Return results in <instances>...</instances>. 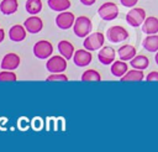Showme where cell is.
I'll return each instance as SVG.
<instances>
[{
  "mask_svg": "<svg viewBox=\"0 0 158 152\" xmlns=\"http://www.w3.org/2000/svg\"><path fill=\"white\" fill-rule=\"evenodd\" d=\"M91 30H93V22L88 16L81 15L75 19L73 25V31L77 37L85 38L89 33H91Z\"/></svg>",
  "mask_w": 158,
  "mask_h": 152,
  "instance_id": "6da1fadb",
  "label": "cell"
},
{
  "mask_svg": "<svg viewBox=\"0 0 158 152\" xmlns=\"http://www.w3.org/2000/svg\"><path fill=\"white\" fill-rule=\"evenodd\" d=\"M104 42H105V36L102 32H93V33H89L84 41H83V46L85 49L88 51H98L100 49L102 46H104Z\"/></svg>",
  "mask_w": 158,
  "mask_h": 152,
  "instance_id": "7a4b0ae2",
  "label": "cell"
},
{
  "mask_svg": "<svg viewBox=\"0 0 158 152\" xmlns=\"http://www.w3.org/2000/svg\"><path fill=\"white\" fill-rule=\"evenodd\" d=\"M53 53V44L47 40L37 41L33 46V54L38 59H48Z\"/></svg>",
  "mask_w": 158,
  "mask_h": 152,
  "instance_id": "3957f363",
  "label": "cell"
},
{
  "mask_svg": "<svg viewBox=\"0 0 158 152\" xmlns=\"http://www.w3.org/2000/svg\"><path fill=\"white\" fill-rule=\"evenodd\" d=\"M98 14L104 21H112L118 16V6L112 1L104 2L98 9Z\"/></svg>",
  "mask_w": 158,
  "mask_h": 152,
  "instance_id": "277c9868",
  "label": "cell"
},
{
  "mask_svg": "<svg viewBox=\"0 0 158 152\" xmlns=\"http://www.w3.org/2000/svg\"><path fill=\"white\" fill-rule=\"evenodd\" d=\"M146 20V11L142 7H132L126 14V22L132 27L141 26Z\"/></svg>",
  "mask_w": 158,
  "mask_h": 152,
  "instance_id": "5b68a950",
  "label": "cell"
},
{
  "mask_svg": "<svg viewBox=\"0 0 158 152\" xmlns=\"http://www.w3.org/2000/svg\"><path fill=\"white\" fill-rule=\"evenodd\" d=\"M106 37L110 42L112 43H118V42H123L128 38V31L120 26V25H116V26H111L109 27V30L106 31Z\"/></svg>",
  "mask_w": 158,
  "mask_h": 152,
  "instance_id": "8992f818",
  "label": "cell"
},
{
  "mask_svg": "<svg viewBox=\"0 0 158 152\" xmlns=\"http://www.w3.org/2000/svg\"><path fill=\"white\" fill-rule=\"evenodd\" d=\"M46 68L49 73H63L67 69V59L62 56H52L46 63Z\"/></svg>",
  "mask_w": 158,
  "mask_h": 152,
  "instance_id": "52a82bcc",
  "label": "cell"
},
{
  "mask_svg": "<svg viewBox=\"0 0 158 152\" xmlns=\"http://www.w3.org/2000/svg\"><path fill=\"white\" fill-rule=\"evenodd\" d=\"M75 16L73 12L70 11H60L57 16H56V25L57 27H59L60 30H69L70 27H73L74 21H75Z\"/></svg>",
  "mask_w": 158,
  "mask_h": 152,
  "instance_id": "ba28073f",
  "label": "cell"
},
{
  "mask_svg": "<svg viewBox=\"0 0 158 152\" xmlns=\"http://www.w3.org/2000/svg\"><path fill=\"white\" fill-rule=\"evenodd\" d=\"M21 63V58L17 53H14V52H10V53H6L2 59H1V63H0V68L1 69H6V70H15L19 68Z\"/></svg>",
  "mask_w": 158,
  "mask_h": 152,
  "instance_id": "9c48e42d",
  "label": "cell"
},
{
  "mask_svg": "<svg viewBox=\"0 0 158 152\" xmlns=\"http://www.w3.org/2000/svg\"><path fill=\"white\" fill-rule=\"evenodd\" d=\"M93 61V54H91V51H88V49H78L74 52V56H73V62L77 67H86L91 63Z\"/></svg>",
  "mask_w": 158,
  "mask_h": 152,
  "instance_id": "30bf717a",
  "label": "cell"
},
{
  "mask_svg": "<svg viewBox=\"0 0 158 152\" xmlns=\"http://www.w3.org/2000/svg\"><path fill=\"white\" fill-rule=\"evenodd\" d=\"M115 57H116V52L112 47H109V46H102L100 49H99V53H98V59L101 64L104 65H109L111 63H114L115 61Z\"/></svg>",
  "mask_w": 158,
  "mask_h": 152,
  "instance_id": "8fae6325",
  "label": "cell"
},
{
  "mask_svg": "<svg viewBox=\"0 0 158 152\" xmlns=\"http://www.w3.org/2000/svg\"><path fill=\"white\" fill-rule=\"evenodd\" d=\"M23 26L26 27L28 33L35 35V33H38L43 28V21H42L41 17H38L36 15H32V16H30L25 20Z\"/></svg>",
  "mask_w": 158,
  "mask_h": 152,
  "instance_id": "7c38bea8",
  "label": "cell"
},
{
  "mask_svg": "<svg viewBox=\"0 0 158 152\" xmlns=\"http://www.w3.org/2000/svg\"><path fill=\"white\" fill-rule=\"evenodd\" d=\"M27 30L23 25H14L9 30V38L14 42H21L26 38Z\"/></svg>",
  "mask_w": 158,
  "mask_h": 152,
  "instance_id": "4fadbf2b",
  "label": "cell"
},
{
  "mask_svg": "<svg viewBox=\"0 0 158 152\" xmlns=\"http://www.w3.org/2000/svg\"><path fill=\"white\" fill-rule=\"evenodd\" d=\"M58 51H59V54H62L67 61L73 59V56L75 52L73 43H70L67 40H62L58 42Z\"/></svg>",
  "mask_w": 158,
  "mask_h": 152,
  "instance_id": "5bb4252c",
  "label": "cell"
},
{
  "mask_svg": "<svg viewBox=\"0 0 158 152\" xmlns=\"http://www.w3.org/2000/svg\"><path fill=\"white\" fill-rule=\"evenodd\" d=\"M110 70H111V74H112L114 77L121 78V77H123V75L127 73L128 65H127V63H126L125 61H122V59H120V61H114V63H111Z\"/></svg>",
  "mask_w": 158,
  "mask_h": 152,
  "instance_id": "9a60e30c",
  "label": "cell"
},
{
  "mask_svg": "<svg viewBox=\"0 0 158 152\" xmlns=\"http://www.w3.org/2000/svg\"><path fill=\"white\" fill-rule=\"evenodd\" d=\"M142 31L146 35L158 33V19L157 17H153V16L146 17L144 22L142 23Z\"/></svg>",
  "mask_w": 158,
  "mask_h": 152,
  "instance_id": "2e32d148",
  "label": "cell"
},
{
  "mask_svg": "<svg viewBox=\"0 0 158 152\" xmlns=\"http://www.w3.org/2000/svg\"><path fill=\"white\" fill-rule=\"evenodd\" d=\"M19 9L17 0H1L0 2V12L2 15H12Z\"/></svg>",
  "mask_w": 158,
  "mask_h": 152,
  "instance_id": "e0dca14e",
  "label": "cell"
},
{
  "mask_svg": "<svg viewBox=\"0 0 158 152\" xmlns=\"http://www.w3.org/2000/svg\"><path fill=\"white\" fill-rule=\"evenodd\" d=\"M117 53H118V58L120 59H122V61H131L137 54V51H136V48L132 44H123V46H121L118 48Z\"/></svg>",
  "mask_w": 158,
  "mask_h": 152,
  "instance_id": "ac0fdd59",
  "label": "cell"
},
{
  "mask_svg": "<svg viewBox=\"0 0 158 152\" xmlns=\"http://www.w3.org/2000/svg\"><path fill=\"white\" fill-rule=\"evenodd\" d=\"M130 64H131L132 68L144 70V69L148 68L149 61H148V57L144 56V54H136V56L130 61Z\"/></svg>",
  "mask_w": 158,
  "mask_h": 152,
  "instance_id": "d6986e66",
  "label": "cell"
},
{
  "mask_svg": "<svg viewBox=\"0 0 158 152\" xmlns=\"http://www.w3.org/2000/svg\"><path fill=\"white\" fill-rule=\"evenodd\" d=\"M142 46L148 52H157L158 51V35H147V37L143 40Z\"/></svg>",
  "mask_w": 158,
  "mask_h": 152,
  "instance_id": "ffe728a7",
  "label": "cell"
},
{
  "mask_svg": "<svg viewBox=\"0 0 158 152\" xmlns=\"http://www.w3.org/2000/svg\"><path fill=\"white\" fill-rule=\"evenodd\" d=\"M144 78V74H143V70L141 69H136L133 68L132 70H127V73L121 77V82H141L143 80Z\"/></svg>",
  "mask_w": 158,
  "mask_h": 152,
  "instance_id": "44dd1931",
  "label": "cell"
},
{
  "mask_svg": "<svg viewBox=\"0 0 158 152\" xmlns=\"http://www.w3.org/2000/svg\"><path fill=\"white\" fill-rule=\"evenodd\" d=\"M48 6L53 11H65L72 6V2L69 0H48Z\"/></svg>",
  "mask_w": 158,
  "mask_h": 152,
  "instance_id": "7402d4cb",
  "label": "cell"
},
{
  "mask_svg": "<svg viewBox=\"0 0 158 152\" xmlns=\"http://www.w3.org/2000/svg\"><path fill=\"white\" fill-rule=\"evenodd\" d=\"M42 0H26L25 9L30 15H37L42 10Z\"/></svg>",
  "mask_w": 158,
  "mask_h": 152,
  "instance_id": "603a6c76",
  "label": "cell"
},
{
  "mask_svg": "<svg viewBox=\"0 0 158 152\" xmlns=\"http://www.w3.org/2000/svg\"><path fill=\"white\" fill-rule=\"evenodd\" d=\"M80 80H83V82H100L101 80V75L95 69H88L81 74Z\"/></svg>",
  "mask_w": 158,
  "mask_h": 152,
  "instance_id": "cb8c5ba5",
  "label": "cell"
},
{
  "mask_svg": "<svg viewBox=\"0 0 158 152\" xmlns=\"http://www.w3.org/2000/svg\"><path fill=\"white\" fill-rule=\"evenodd\" d=\"M16 79H17V77L12 70L2 69L0 72V82H15Z\"/></svg>",
  "mask_w": 158,
  "mask_h": 152,
  "instance_id": "d4e9b609",
  "label": "cell"
},
{
  "mask_svg": "<svg viewBox=\"0 0 158 152\" xmlns=\"http://www.w3.org/2000/svg\"><path fill=\"white\" fill-rule=\"evenodd\" d=\"M46 80H47V82H57V80H59V82H65V80H68V77H67L64 73H51V74L46 78Z\"/></svg>",
  "mask_w": 158,
  "mask_h": 152,
  "instance_id": "484cf974",
  "label": "cell"
},
{
  "mask_svg": "<svg viewBox=\"0 0 158 152\" xmlns=\"http://www.w3.org/2000/svg\"><path fill=\"white\" fill-rule=\"evenodd\" d=\"M146 80H147V82H158V72H157V70L149 72V73L146 75Z\"/></svg>",
  "mask_w": 158,
  "mask_h": 152,
  "instance_id": "4316f807",
  "label": "cell"
},
{
  "mask_svg": "<svg viewBox=\"0 0 158 152\" xmlns=\"http://www.w3.org/2000/svg\"><path fill=\"white\" fill-rule=\"evenodd\" d=\"M120 2L125 7H135V5L138 2V0H120Z\"/></svg>",
  "mask_w": 158,
  "mask_h": 152,
  "instance_id": "83f0119b",
  "label": "cell"
},
{
  "mask_svg": "<svg viewBox=\"0 0 158 152\" xmlns=\"http://www.w3.org/2000/svg\"><path fill=\"white\" fill-rule=\"evenodd\" d=\"M83 5H85V6H91V5H94L95 4V1L96 0H79Z\"/></svg>",
  "mask_w": 158,
  "mask_h": 152,
  "instance_id": "f1b7e54d",
  "label": "cell"
},
{
  "mask_svg": "<svg viewBox=\"0 0 158 152\" xmlns=\"http://www.w3.org/2000/svg\"><path fill=\"white\" fill-rule=\"evenodd\" d=\"M4 38H5V30L0 27V43L4 41Z\"/></svg>",
  "mask_w": 158,
  "mask_h": 152,
  "instance_id": "f546056e",
  "label": "cell"
},
{
  "mask_svg": "<svg viewBox=\"0 0 158 152\" xmlns=\"http://www.w3.org/2000/svg\"><path fill=\"white\" fill-rule=\"evenodd\" d=\"M154 61H156V63L158 64V51L156 52V56H154Z\"/></svg>",
  "mask_w": 158,
  "mask_h": 152,
  "instance_id": "4dcf8cb0",
  "label": "cell"
}]
</instances>
